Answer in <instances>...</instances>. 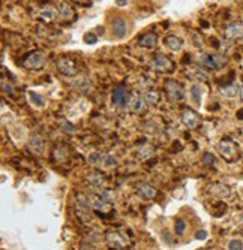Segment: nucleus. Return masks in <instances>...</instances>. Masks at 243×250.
Returning <instances> with one entry per match:
<instances>
[{
	"label": "nucleus",
	"instance_id": "1a4fd4ad",
	"mask_svg": "<svg viewBox=\"0 0 243 250\" xmlns=\"http://www.w3.org/2000/svg\"><path fill=\"white\" fill-rule=\"evenodd\" d=\"M150 67L156 72H171L173 71V62L168 57L158 54V56H155L153 60L150 62Z\"/></svg>",
	"mask_w": 243,
	"mask_h": 250
},
{
	"label": "nucleus",
	"instance_id": "dca6fc26",
	"mask_svg": "<svg viewBox=\"0 0 243 250\" xmlns=\"http://www.w3.org/2000/svg\"><path fill=\"white\" fill-rule=\"evenodd\" d=\"M111 29H113V35L119 39L125 38L126 36V32H128V27H126V21L123 18H114L111 21Z\"/></svg>",
	"mask_w": 243,
	"mask_h": 250
},
{
	"label": "nucleus",
	"instance_id": "5701e85b",
	"mask_svg": "<svg viewBox=\"0 0 243 250\" xmlns=\"http://www.w3.org/2000/svg\"><path fill=\"white\" fill-rule=\"evenodd\" d=\"M57 14L63 20H71V18H74V9L68 3H60L59 8H57Z\"/></svg>",
	"mask_w": 243,
	"mask_h": 250
},
{
	"label": "nucleus",
	"instance_id": "473e14b6",
	"mask_svg": "<svg viewBox=\"0 0 243 250\" xmlns=\"http://www.w3.org/2000/svg\"><path fill=\"white\" fill-rule=\"evenodd\" d=\"M227 247L230 250H242L243 249V241L242 240H231Z\"/></svg>",
	"mask_w": 243,
	"mask_h": 250
},
{
	"label": "nucleus",
	"instance_id": "58836bf2",
	"mask_svg": "<svg viewBox=\"0 0 243 250\" xmlns=\"http://www.w3.org/2000/svg\"><path fill=\"white\" fill-rule=\"evenodd\" d=\"M239 95H240V98L243 99V83H242V85H240V92H239Z\"/></svg>",
	"mask_w": 243,
	"mask_h": 250
},
{
	"label": "nucleus",
	"instance_id": "4c0bfd02",
	"mask_svg": "<svg viewBox=\"0 0 243 250\" xmlns=\"http://www.w3.org/2000/svg\"><path fill=\"white\" fill-rule=\"evenodd\" d=\"M72 2H75V3H80V5H84V3L89 2V0H72Z\"/></svg>",
	"mask_w": 243,
	"mask_h": 250
},
{
	"label": "nucleus",
	"instance_id": "c9c22d12",
	"mask_svg": "<svg viewBox=\"0 0 243 250\" xmlns=\"http://www.w3.org/2000/svg\"><path fill=\"white\" fill-rule=\"evenodd\" d=\"M197 238L198 240H206L207 238V232L206 231H198L197 232Z\"/></svg>",
	"mask_w": 243,
	"mask_h": 250
},
{
	"label": "nucleus",
	"instance_id": "f03ea898",
	"mask_svg": "<svg viewBox=\"0 0 243 250\" xmlns=\"http://www.w3.org/2000/svg\"><path fill=\"white\" fill-rule=\"evenodd\" d=\"M218 151H219V154L222 156V157L225 159V161H228V162L236 161L237 156H239V148H237L236 143L231 141V140H228V138H225V140H222V141H219V144H218Z\"/></svg>",
	"mask_w": 243,
	"mask_h": 250
},
{
	"label": "nucleus",
	"instance_id": "b1692460",
	"mask_svg": "<svg viewBox=\"0 0 243 250\" xmlns=\"http://www.w3.org/2000/svg\"><path fill=\"white\" fill-rule=\"evenodd\" d=\"M27 98H29V101H30V104L33 105V106H36V108H45V99H44L41 95H38V93H35V92H30L27 93Z\"/></svg>",
	"mask_w": 243,
	"mask_h": 250
},
{
	"label": "nucleus",
	"instance_id": "9d476101",
	"mask_svg": "<svg viewBox=\"0 0 243 250\" xmlns=\"http://www.w3.org/2000/svg\"><path fill=\"white\" fill-rule=\"evenodd\" d=\"M224 36L230 41H237L243 38V21H233L225 26Z\"/></svg>",
	"mask_w": 243,
	"mask_h": 250
},
{
	"label": "nucleus",
	"instance_id": "423d86ee",
	"mask_svg": "<svg viewBox=\"0 0 243 250\" xmlns=\"http://www.w3.org/2000/svg\"><path fill=\"white\" fill-rule=\"evenodd\" d=\"M197 62L198 64H201L203 67H207V69H219L222 67L224 60L221 59L219 56L215 54H207V53H201L197 56Z\"/></svg>",
	"mask_w": 243,
	"mask_h": 250
},
{
	"label": "nucleus",
	"instance_id": "c85d7f7f",
	"mask_svg": "<svg viewBox=\"0 0 243 250\" xmlns=\"http://www.w3.org/2000/svg\"><path fill=\"white\" fill-rule=\"evenodd\" d=\"M203 164L206 165V167H216V157L212 154V153H204L203 154Z\"/></svg>",
	"mask_w": 243,
	"mask_h": 250
},
{
	"label": "nucleus",
	"instance_id": "2f4dec72",
	"mask_svg": "<svg viewBox=\"0 0 243 250\" xmlns=\"http://www.w3.org/2000/svg\"><path fill=\"white\" fill-rule=\"evenodd\" d=\"M83 41H84L86 43H96L98 36H96V33H95V32H87V33L83 36Z\"/></svg>",
	"mask_w": 243,
	"mask_h": 250
},
{
	"label": "nucleus",
	"instance_id": "ddd939ff",
	"mask_svg": "<svg viewBox=\"0 0 243 250\" xmlns=\"http://www.w3.org/2000/svg\"><path fill=\"white\" fill-rule=\"evenodd\" d=\"M113 104L116 105V106H119V108H125V106H128V104H129V98H131V95H129V92L125 88V87H117V88H114V92H113Z\"/></svg>",
	"mask_w": 243,
	"mask_h": 250
},
{
	"label": "nucleus",
	"instance_id": "72a5a7b5",
	"mask_svg": "<svg viewBox=\"0 0 243 250\" xmlns=\"http://www.w3.org/2000/svg\"><path fill=\"white\" fill-rule=\"evenodd\" d=\"M116 159L113 157V156H105V159H104V167L105 168H113V167H116Z\"/></svg>",
	"mask_w": 243,
	"mask_h": 250
},
{
	"label": "nucleus",
	"instance_id": "a211bd4d",
	"mask_svg": "<svg viewBox=\"0 0 243 250\" xmlns=\"http://www.w3.org/2000/svg\"><path fill=\"white\" fill-rule=\"evenodd\" d=\"M138 43L141 45V47H144V48H149V50H152V48H155L158 45V36L155 35V33H146V35H143L140 39H138Z\"/></svg>",
	"mask_w": 243,
	"mask_h": 250
},
{
	"label": "nucleus",
	"instance_id": "c756f323",
	"mask_svg": "<svg viewBox=\"0 0 243 250\" xmlns=\"http://www.w3.org/2000/svg\"><path fill=\"white\" fill-rule=\"evenodd\" d=\"M185 229H186L185 222H183L182 219H177V220H176V223H174V232H176V235H182V234L185 232Z\"/></svg>",
	"mask_w": 243,
	"mask_h": 250
},
{
	"label": "nucleus",
	"instance_id": "bb28decb",
	"mask_svg": "<svg viewBox=\"0 0 243 250\" xmlns=\"http://www.w3.org/2000/svg\"><path fill=\"white\" fill-rule=\"evenodd\" d=\"M104 159H105V156H102V154H101V153H98V151H93V153H90V154H89V157H87V161H89V164H90V165L96 167V165L104 164Z\"/></svg>",
	"mask_w": 243,
	"mask_h": 250
},
{
	"label": "nucleus",
	"instance_id": "e433bc0d",
	"mask_svg": "<svg viewBox=\"0 0 243 250\" xmlns=\"http://www.w3.org/2000/svg\"><path fill=\"white\" fill-rule=\"evenodd\" d=\"M128 2H129V0H116V5L120 6V8H123V6L128 5Z\"/></svg>",
	"mask_w": 243,
	"mask_h": 250
},
{
	"label": "nucleus",
	"instance_id": "4468645a",
	"mask_svg": "<svg viewBox=\"0 0 243 250\" xmlns=\"http://www.w3.org/2000/svg\"><path fill=\"white\" fill-rule=\"evenodd\" d=\"M29 150L36 154V156H41L44 151H45V141H44L42 136L39 135H32L30 140H29Z\"/></svg>",
	"mask_w": 243,
	"mask_h": 250
},
{
	"label": "nucleus",
	"instance_id": "f704fd0d",
	"mask_svg": "<svg viewBox=\"0 0 243 250\" xmlns=\"http://www.w3.org/2000/svg\"><path fill=\"white\" fill-rule=\"evenodd\" d=\"M192 74H194L195 80H201V81H206V80H207V75H206L203 71H200V69H195Z\"/></svg>",
	"mask_w": 243,
	"mask_h": 250
},
{
	"label": "nucleus",
	"instance_id": "20e7f679",
	"mask_svg": "<svg viewBox=\"0 0 243 250\" xmlns=\"http://www.w3.org/2000/svg\"><path fill=\"white\" fill-rule=\"evenodd\" d=\"M23 64L26 69H30V71H39L41 67L45 64V54L42 51H33V53H29L24 60H23Z\"/></svg>",
	"mask_w": 243,
	"mask_h": 250
},
{
	"label": "nucleus",
	"instance_id": "9b49d317",
	"mask_svg": "<svg viewBox=\"0 0 243 250\" xmlns=\"http://www.w3.org/2000/svg\"><path fill=\"white\" fill-rule=\"evenodd\" d=\"M135 192H137V195L141 198V199H144V201H152V199H155L158 196V190H156V188L155 186H152V185H149V183H138L137 186H135Z\"/></svg>",
	"mask_w": 243,
	"mask_h": 250
},
{
	"label": "nucleus",
	"instance_id": "6ab92c4d",
	"mask_svg": "<svg viewBox=\"0 0 243 250\" xmlns=\"http://www.w3.org/2000/svg\"><path fill=\"white\" fill-rule=\"evenodd\" d=\"M219 92H221V95H222L224 98H227V99H234L239 95V92H240V87L236 83H231V84H227L224 87H221Z\"/></svg>",
	"mask_w": 243,
	"mask_h": 250
},
{
	"label": "nucleus",
	"instance_id": "f257e3e1",
	"mask_svg": "<svg viewBox=\"0 0 243 250\" xmlns=\"http://www.w3.org/2000/svg\"><path fill=\"white\" fill-rule=\"evenodd\" d=\"M164 90H165V95H167L168 101L173 102V104L180 102V101L185 99V87L179 81L167 80L165 84H164Z\"/></svg>",
	"mask_w": 243,
	"mask_h": 250
},
{
	"label": "nucleus",
	"instance_id": "393cba45",
	"mask_svg": "<svg viewBox=\"0 0 243 250\" xmlns=\"http://www.w3.org/2000/svg\"><path fill=\"white\" fill-rule=\"evenodd\" d=\"M143 96H144V101L150 105H156L161 99V95H159V92H156V90H147Z\"/></svg>",
	"mask_w": 243,
	"mask_h": 250
},
{
	"label": "nucleus",
	"instance_id": "aec40b11",
	"mask_svg": "<svg viewBox=\"0 0 243 250\" xmlns=\"http://www.w3.org/2000/svg\"><path fill=\"white\" fill-rule=\"evenodd\" d=\"M86 180H87V183H89L90 186H93L95 189L105 188V180H104V177L99 172H90V174H87Z\"/></svg>",
	"mask_w": 243,
	"mask_h": 250
},
{
	"label": "nucleus",
	"instance_id": "7ed1b4c3",
	"mask_svg": "<svg viewBox=\"0 0 243 250\" xmlns=\"http://www.w3.org/2000/svg\"><path fill=\"white\" fill-rule=\"evenodd\" d=\"M105 240H107V244L111 249L122 250V249H126L129 246L128 237L123 232H119V231H108L105 234Z\"/></svg>",
	"mask_w": 243,
	"mask_h": 250
},
{
	"label": "nucleus",
	"instance_id": "0eeeda50",
	"mask_svg": "<svg viewBox=\"0 0 243 250\" xmlns=\"http://www.w3.org/2000/svg\"><path fill=\"white\" fill-rule=\"evenodd\" d=\"M89 204H90V207H92V210L93 211H96V213H104V214H107V213H110L113 210V206H111V202H108V201H105L104 198H101L98 193H92V195H89Z\"/></svg>",
	"mask_w": 243,
	"mask_h": 250
},
{
	"label": "nucleus",
	"instance_id": "7c9ffc66",
	"mask_svg": "<svg viewBox=\"0 0 243 250\" xmlns=\"http://www.w3.org/2000/svg\"><path fill=\"white\" fill-rule=\"evenodd\" d=\"M60 127H62L63 132H68V133H74L75 132V126L71 122H68V120H62L60 122Z\"/></svg>",
	"mask_w": 243,
	"mask_h": 250
},
{
	"label": "nucleus",
	"instance_id": "a878e982",
	"mask_svg": "<svg viewBox=\"0 0 243 250\" xmlns=\"http://www.w3.org/2000/svg\"><path fill=\"white\" fill-rule=\"evenodd\" d=\"M56 15H59V14H57V11H54L53 8H44V9L39 12V18H41L42 21H45V22L53 21V20L56 18Z\"/></svg>",
	"mask_w": 243,
	"mask_h": 250
},
{
	"label": "nucleus",
	"instance_id": "39448f33",
	"mask_svg": "<svg viewBox=\"0 0 243 250\" xmlns=\"http://www.w3.org/2000/svg\"><path fill=\"white\" fill-rule=\"evenodd\" d=\"M92 207H90V204H89V199H86V196L80 195L77 198V204H75V211H77V216L80 217L81 222L84 223H89L90 222V213Z\"/></svg>",
	"mask_w": 243,
	"mask_h": 250
},
{
	"label": "nucleus",
	"instance_id": "f8f14e48",
	"mask_svg": "<svg viewBox=\"0 0 243 250\" xmlns=\"http://www.w3.org/2000/svg\"><path fill=\"white\" fill-rule=\"evenodd\" d=\"M182 123L188 127V129H197L200 126V116L191 108H186L182 111Z\"/></svg>",
	"mask_w": 243,
	"mask_h": 250
},
{
	"label": "nucleus",
	"instance_id": "412c9836",
	"mask_svg": "<svg viewBox=\"0 0 243 250\" xmlns=\"http://www.w3.org/2000/svg\"><path fill=\"white\" fill-rule=\"evenodd\" d=\"M201 95H203V88L200 84H194L191 87V101L197 105L200 106L201 105Z\"/></svg>",
	"mask_w": 243,
	"mask_h": 250
},
{
	"label": "nucleus",
	"instance_id": "6e6552de",
	"mask_svg": "<svg viewBox=\"0 0 243 250\" xmlns=\"http://www.w3.org/2000/svg\"><path fill=\"white\" fill-rule=\"evenodd\" d=\"M56 66H57V69L63 75H66V77H75L77 72H78L75 62L72 59H69V57H60V59H57Z\"/></svg>",
	"mask_w": 243,
	"mask_h": 250
},
{
	"label": "nucleus",
	"instance_id": "f3484780",
	"mask_svg": "<svg viewBox=\"0 0 243 250\" xmlns=\"http://www.w3.org/2000/svg\"><path fill=\"white\" fill-rule=\"evenodd\" d=\"M164 43H165V47L171 51H180L183 48V41L179 38V36H176V35H170L164 39Z\"/></svg>",
	"mask_w": 243,
	"mask_h": 250
},
{
	"label": "nucleus",
	"instance_id": "2eb2a0df",
	"mask_svg": "<svg viewBox=\"0 0 243 250\" xmlns=\"http://www.w3.org/2000/svg\"><path fill=\"white\" fill-rule=\"evenodd\" d=\"M144 96H140L138 93H132L131 98H129V104H128V108L132 114H140L144 108Z\"/></svg>",
	"mask_w": 243,
	"mask_h": 250
},
{
	"label": "nucleus",
	"instance_id": "cd10ccee",
	"mask_svg": "<svg viewBox=\"0 0 243 250\" xmlns=\"http://www.w3.org/2000/svg\"><path fill=\"white\" fill-rule=\"evenodd\" d=\"M96 193H98L101 198H104L105 201H108V202H113V201H114V192H111V190L107 189V188H99V189H96Z\"/></svg>",
	"mask_w": 243,
	"mask_h": 250
},
{
	"label": "nucleus",
	"instance_id": "4be33fe9",
	"mask_svg": "<svg viewBox=\"0 0 243 250\" xmlns=\"http://www.w3.org/2000/svg\"><path fill=\"white\" fill-rule=\"evenodd\" d=\"M210 193L218 196V198H228L230 196V189L225 185H213L210 188Z\"/></svg>",
	"mask_w": 243,
	"mask_h": 250
}]
</instances>
